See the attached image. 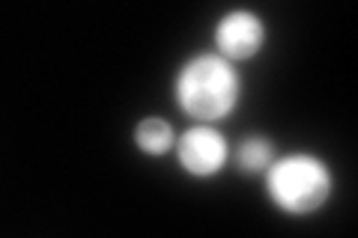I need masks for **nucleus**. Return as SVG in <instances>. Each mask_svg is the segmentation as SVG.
<instances>
[{
    "instance_id": "f257e3e1",
    "label": "nucleus",
    "mask_w": 358,
    "mask_h": 238,
    "mask_svg": "<svg viewBox=\"0 0 358 238\" xmlns=\"http://www.w3.org/2000/svg\"><path fill=\"white\" fill-rule=\"evenodd\" d=\"M176 105L197 122H221L239 105L242 81L239 72L221 54H194L176 72Z\"/></svg>"
},
{
    "instance_id": "f03ea898",
    "label": "nucleus",
    "mask_w": 358,
    "mask_h": 238,
    "mask_svg": "<svg viewBox=\"0 0 358 238\" xmlns=\"http://www.w3.org/2000/svg\"><path fill=\"white\" fill-rule=\"evenodd\" d=\"M268 200L287 214H313L329 202L334 176L322 158L310 152H293L275 158L266 170Z\"/></svg>"
},
{
    "instance_id": "7ed1b4c3",
    "label": "nucleus",
    "mask_w": 358,
    "mask_h": 238,
    "mask_svg": "<svg viewBox=\"0 0 358 238\" xmlns=\"http://www.w3.org/2000/svg\"><path fill=\"white\" fill-rule=\"evenodd\" d=\"M227 140L218 128L206 126V122H197V126L185 128L182 137L176 143V158H179V167L185 170L188 176H197V179H209L224 170L227 164Z\"/></svg>"
},
{
    "instance_id": "20e7f679",
    "label": "nucleus",
    "mask_w": 358,
    "mask_h": 238,
    "mask_svg": "<svg viewBox=\"0 0 358 238\" xmlns=\"http://www.w3.org/2000/svg\"><path fill=\"white\" fill-rule=\"evenodd\" d=\"M263 42H266V24L251 9H233L215 27V48L221 57H227L230 63L257 57L263 48Z\"/></svg>"
},
{
    "instance_id": "39448f33",
    "label": "nucleus",
    "mask_w": 358,
    "mask_h": 238,
    "mask_svg": "<svg viewBox=\"0 0 358 238\" xmlns=\"http://www.w3.org/2000/svg\"><path fill=\"white\" fill-rule=\"evenodd\" d=\"M134 143L147 155H164L176 146V131L171 122L162 117H143L138 126H134Z\"/></svg>"
},
{
    "instance_id": "423d86ee",
    "label": "nucleus",
    "mask_w": 358,
    "mask_h": 238,
    "mask_svg": "<svg viewBox=\"0 0 358 238\" xmlns=\"http://www.w3.org/2000/svg\"><path fill=\"white\" fill-rule=\"evenodd\" d=\"M236 161H239V167L245 170V173H266L275 161V146L266 137H248L239 146Z\"/></svg>"
}]
</instances>
